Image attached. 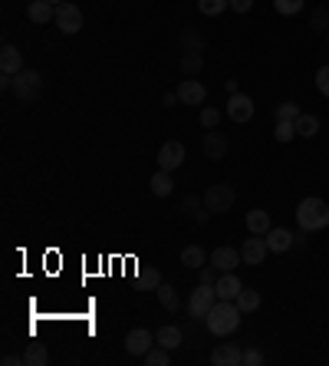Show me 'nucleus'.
<instances>
[{
  "mask_svg": "<svg viewBox=\"0 0 329 366\" xmlns=\"http://www.w3.org/2000/svg\"><path fill=\"white\" fill-rule=\"evenodd\" d=\"M240 317H244V310L237 307V301H217V304L211 307L204 323H208V330L214 336H227L240 327Z\"/></svg>",
  "mask_w": 329,
  "mask_h": 366,
  "instance_id": "obj_1",
  "label": "nucleus"
},
{
  "mask_svg": "<svg viewBox=\"0 0 329 366\" xmlns=\"http://www.w3.org/2000/svg\"><path fill=\"white\" fill-rule=\"evenodd\" d=\"M297 221L306 231H323L329 228V205L323 199H303L297 205Z\"/></svg>",
  "mask_w": 329,
  "mask_h": 366,
  "instance_id": "obj_2",
  "label": "nucleus"
},
{
  "mask_svg": "<svg viewBox=\"0 0 329 366\" xmlns=\"http://www.w3.org/2000/svg\"><path fill=\"white\" fill-rule=\"evenodd\" d=\"M217 304V290H214V284H198L195 290H191V297H188V314H191V321H208L211 307Z\"/></svg>",
  "mask_w": 329,
  "mask_h": 366,
  "instance_id": "obj_3",
  "label": "nucleus"
},
{
  "mask_svg": "<svg viewBox=\"0 0 329 366\" xmlns=\"http://www.w3.org/2000/svg\"><path fill=\"white\" fill-rule=\"evenodd\" d=\"M234 199H237V192H234V185H211L208 192H204V208L214 214H221V212H231V205H234Z\"/></svg>",
  "mask_w": 329,
  "mask_h": 366,
  "instance_id": "obj_4",
  "label": "nucleus"
},
{
  "mask_svg": "<svg viewBox=\"0 0 329 366\" xmlns=\"http://www.w3.org/2000/svg\"><path fill=\"white\" fill-rule=\"evenodd\" d=\"M43 90V77L36 73V70H20L14 77V92L23 99V103H33L36 96Z\"/></svg>",
  "mask_w": 329,
  "mask_h": 366,
  "instance_id": "obj_5",
  "label": "nucleus"
},
{
  "mask_svg": "<svg viewBox=\"0 0 329 366\" xmlns=\"http://www.w3.org/2000/svg\"><path fill=\"white\" fill-rule=\"evenodd\" d=\"M63 33H79L83 30V14L73 3H56V20H53Z\"/></svg>",
  "mask_w": 329,
  "mask_h": 366,
  "instance_id": "obj_6",
  "label": "nucleus"
},
{
  "mask_svg": "<svg viewBox=\"0 0 329 366\" xmlns=\"http://www.w3.org/2000/svg\"><path fill=\"white\" fill-rule=\"evenodd\" d=\"M267 251H270L267 238H264V234H254V238H247V241H244V247H240V258H244V264L257 267V264H264Z\"/></svg>",
  "mask_w": 329,
  "mask_h": 366,
  "instance_id": "obj_7",
  "label": "nucleus"
},
{
  "mask_svg": "<svg viewBox=\"0 0 329 366\" xmlns=\"http://www.w3.org/2000/svg\"><path fill=\"white\" fill-rule=\"evenodd\" d=\"M178 99L184 106H201L208 99V86L201 79H184V83H178Z\"/></svg>",
  "mask_w": 329,
  "mask_h": 366,
  "instance_id": "obj_8",
  "label": "nucleus"
},
{
  "mask_svg": "<svg viewBox=\"0 0 329 366\" xmlns=\"http://www.w3.org/2000/svg\"><path fill=\"white\" fill-rule=\"evenodd\" d=\"M227 116H231V122H251L254 119V99L244 92H234L227 103Z\"/></svg>",
  "mask_w": 329,
  "mask_h": 366,
  "instance_id": "obj_9",
  "label": "nucleus"
},
{
  "mask_svg": "<svg viewBox=\"0 0 329 366\" xmlns=\"http://www.w3.org/2000/svg\"><path fill=\"white\" fill-rule=\"evenodd\" d=\"M201 152H204V159H211V162H217V159H224L227 155V136L224 132H204V139H201Z\"/></svg>",
  "mask_w": 329,
  "mask_h": 366,
  "instance_id": "obj_10",
  "label": "nucleus"
},
{
  "mask_svg": "<svg viewBox=\"0 0 329 366\" xmlns=\"http://www.w3.org/2000/svg\"><path fill=\"white\" fill-rule=\"evenodd\" d=\"M181 162H184V145L181 142H164L158 149V168L175 172V168H181Z\"/></svg>",
  "mask_w": 329,
  "mask_h": 366,
  "instance_id": "obj_11",
  "label": "nucleus"
},
{
  "mask_svg": "<svg viewBox=\"0 0 329 366\" xmlns=\"http://www.w3.org/2000/svg\"><path fill=\"white\" fill-rule=\"evenodd\" d=\"M214 290H217V301H237V294L244 290V284H240V277L234 274V271H224V274L217 277Z\"/></svg>",
  "mask_w": 329,
  "mask_h": 366,
  "instance_id": "obj_12",
  "label": "nucleus"
},
{
  "mask_svg": "<svg viewBox=\"0 0 329 366\" xmlns=\"http://www.w3.org/2000/svg\"><path fill=\"white\" fill-rule=\"evenodd\" d=\"M20 70H23V53H20L14 43H7L0 50V73H3V77H17Z\"/></svg>",
  "mask_w": 329,
  "mask_h": 366,
  "instance_id": "obj_13",
  "label": "nucleus"
},
{
  "mask_svg": "<svg viewBox=\"0 0 329 366\" xmlns=\"http://www.w3.org/2000/svg\"><path fill=\"white\" fill-rule=\"evenodd\" d=\"M240 261L244 258H240L237 247H214V251H211V264H214L221 274H224V271H234Z\"/></svg>",
  "mask_w": 329,
  "mask_h": 366,
  "instance_id": "obj_14",
  "label": "nucleus"
},
{
  "mask_svg": "<svg viewBox=\"0 0 329 366\" xmlns=\"http://www.w3.org/2000/svg\"><path fill=\"white\" fill-rule=\"evenodd\" d=\"M211 363L214 366H240L244 363V353L237 350V343H221L217 350L211 353Z\"/></svg>",
  "mask_w": 329,
  "mask_h": 366,
  "instance_id": "obj_15",
  "label": "nucleus"
},
{
  "mask_svg": "<svg viewBox=\"0 0 329 366\" xmlns=\"http://www.w3.org/2000/svg\"><path fill=\"white\" fill-rule=\"evenodd\" d=\"M151 343H155V340H151V334H149V330H142V327L125 336V350L132 353V356H145V353L151 350Z\"/></svg>",
  "mask_w": 329,
  "mask_h": 366,
  "instance_id": "obj_16",
  "label": "nucleus"
},
{
  "mask_svg": "<svg viewBox=\"0 0 329 366\" xmlns=\"http://www.w3.org/2000/svg\"><path fill=\"white\" fill-rule=\"evenodd\" d=\"M27 17H30L33 23H40V27H46L50 20H56V7H53L50 0H33L30 7H27Z\"/></svg>",
  "mask_w": 329,
  "mask_h": 366,
  "instance_id": "obj_17",
  "label": "nucleus"
},
{
  "mask_svg": "<svg viewBox=\"0 0 329 366\" xmlns=\"http://www.w3.org/2000/svg\"><path fill=\"white\" fill-rule=\"evenodd\" d=\"M264 238H267V247L270 251H277V254H284V251L293 247V234H290L286 228H270Z\"/></svg>",
  "mask_w": 329,
  "mask_h": 366,
  "instance_id": "obj_18",
  "label": "nucleus"
},
{
  "mask_svg": "<svg viewBox=\"0 0 329 366\" xmlns=\"http://www.w3.org/2000/svg\"><path fill=\"white\" fill-rule=\"evenodd\" d=\"M151 195H158V199H164V195H171L175 192V179H171V172H164V168H158L155 175H151Z\"/></svg>",
  "mask_w": 329,
  "mask_h": 366,
  "instance_id": "obj_19",
  "label": "nucleus"
},
{
  "mask_svg": "<svg viewBox=\"0 0 329 366\" xmlns=\"http://www.w3.org/2000/svg\"><path fill=\"white\" fill-rule=\"evenodd\" d=\"M247 228L251 234H267L273 225H270V214L264 208H254V212H247Z\"/></svg>",
  "mask_w": 329,
  "mask_h": 366,
  "instance_id": "obj_20",
  "label": "nucleus"
},
{
  "mask_svg": "<svg viewBox=\"0 0 329 366\" xmlns=\"http://www.w3.org/2000/svg\"><path fill=\"white\" fill-rule=\"evenodd\" d=\"M178 46L184 50V53H204V37H201L198 30H181Z\"/></svg>",
  "mask_w": 329,
  "mask_h": 366,
  "instance_id": "obj_21",
  "label": "nucleus"
},
{
  "mask_svg": "<svg viewBox=\"0 0 329 366\" xmlns=\"http://www.w3.org/2000/svg\"><path fill=\"white\" fill-rule=\"evenodd\" d=\"M204 261H211V258H204V247H198V244H188V247L181 251V264L191 267V271L204 267Z\"/></svg>",
  "mask_w": 329,
  "mask_h": 366,
  "instance_id": "obj_22",
  "label": "nucleus"
},
{
  "mask_svg": "<svg viewBox=\"0 0 329 366\" xmlns=\"http://www.w3.org/2000/svg\"><path fill=\"white\" fill-rule=\"evenodd\" d=\"M155 343L164 347V350H178L181 347V330L178 327H162V330L155 334Z\"/></svg>",
  "mask_w": 329,
  "mask_h": 366,
  "instance_id": "obj_23",
  "label": "nucleus"
},
{
  "mask_svg": "<svg viewBox=\"0 0 329 366\" xmlns=\"http://www.w3.org/2000/svg\"><path fill=\"white\" fill-rule=\"evenodd\" d=\"M181 212L191 214L198 225H204V221H208V212H204V199H195V195H188V199L181 201Z\"/></svg>",
  "mask_w": 329,
  "mask_h": 366,
  "instance_id": "obj_24",
  "label": "nucleus"
},
{
  "mask_svg": "<svg viewBox=\"0 0 329 366\" xmlns=\"http://www.w3.org/2000/svg\"><path fill=\"white\" fill-rule=\"evenodd\" d=\"M50 360V350H46V343H30L27 353H23V366H43Z\"/></svg>",
  "mask_w": 329,
  "mask_h": 366,
  "instance_id": "obj_25",
  "label": "nucleus"
},
{
  "mask_svg": "<svg viewBox=\"0 0 329 366\" xmlns=\"http://www.w3.org/2000/svg\"><path fill=\"white\" fill-rule=\"evenodd\" d=\"M297 125V136H303V139H313L316 132H319V119L316 116H306V112H299V119L293 122Z\"/></svg>",
  "mask_w": 329,
  "mask_h": 366,
  "instance_id": "obj_26",
  "label": "nucleus"
},
{
  "mask_svg": "<svg viewBox=\"0 0 329 366\" xmlns=\"http://www.w3.org/2000/svg\"><path fill=\"white\" fill-rule=\"evenodd\" d=\"M158 301H162V307L168 314H175V310H178V290L162 281V284H158Z\"/></svg>",
  "mask_w": 329,
  "mask_h": 366,
  "instance_id": "obj_27",
  "label": "nucleus"
},
{
  "mask_svg": "<svg viewBox=\"0 0 329 366\" xmlns=\"http://www.w3.org/2000/svg\"><path fill=\"white\" fill-rule=\"evenodd\" d=\"M237 307L244 310V314H254L257 307H260V294H257V290H247V287H244L237 294Z\"/></svg>",
  "mask_w": 329,
  "mask_h": 366,
  "instance_id": "obj_28",
  "label": "nucleus"
},
{
  "mask_svg": "<svg viewBox=\"0 0 329 366\" xmlns=\"http://www.w3.org/2000/svg\"><path fill=\"white\" fill-rule=\"evenodd\" d=\"M201 66H204V53H184L181 57V73L184 77H195Z\"/></svg>",
  "mask_w": 329,
  "mask_h": 366,
  "instance_id": "obj_29",
  "label": "nucleus"
},
{
  "mask_svg": "<svg viewBox=\"0 0 329 366\" xmlns=\"http://www.w3.org/2000/svg\"><path fill=\"white\" fill-rule=\"evenodd\" d=\"M227 7H231V0H198V10L204 17H217V14H224Z\"/></svg>",
  "mask_w": 329,
  "mask_h": 366,
  "instance_id": "obj_30",
  "label": "nucleus"
},
{
  "mask_svg": "<svg viewBox=\"0 0 329 366\" xmlns=\"http://www.w3.org/2000/svg\"><path fill=\"white\" fill-rule=\"evenodd\" d=\"M171 350H164V347H151L149 353H145V363L149 366H168L171 363V356H168Z\"/></svg>",
  "mask_w": 329,
  "mask_h": 366,
  "instance_id": "obj_31",
  "label": "nucleus"
},
{
  "mask_svg": "<svg viewBox=\"0 0 329 366\" xmlns=\"http://www.w3.org/2000/svg\"><path fill=\"white\" fill-rule=\"evenodd\" d=\"M303 3L306 0H273V7H277V14H284V17H293L303 10Z\"/></svg>",
  "mask_w": 329,
  "mask_h": 366,
  "instance_id": "obj_32",
  "label": "nucleus"
},
{
  "mask_svg": "<svg viewBox=\"0 0 329 366\" xmlns=\"http://www.w3.org/2000/svg\"><path fill=\"white\" fill-rule=\"evenodd\" d=\"M297 119H299L297 103H280V106H277V122H297Z\"/></svg>",
  "mask_w": 329,
  "mask_h": 366,
  "instance_id": "obj_33",
  "label": "nucleus"
},
{
  "mask_svg": "<svg viewBox=\"0 0 329 366\" xmlns=\"http://www.w3.org/2000/svg\"><path fill=\"white\" fill-rule=\"evenodd\" d=\"M217 277H221V271H217L211 261L204 267H198V284H217Z\"/></svg>",
  "mask_w": 329,
  "mask_h": 366,
  "instance_id": "obj_34",
  "label": "nucleus"
},
{
  "mask_svg": "<svg viewBox=\"0 0 329 366\" xmlns=\"http://www.w3.org/2000/svg\"><path fill=\"white\" fill-rule=\"evenodd\" d=\"M293 136H297V125L293 122H277V132H273L277 142H290Z\"/></svg>",
  "mask_w": 329,
  "mask_h": 366,
  "instance_id": "obj_35",
  "label": "nucleus"
},
{
  "mask_svg": "<svg viewBox=\"0 0 329 366\" xmlns=\"http://www.w3.org/2000/svg\"><path fill=\"white\" fill-rule=\"evenodd\" d=\"M217 122H221V112H217V109H211V106L201 109V125H204V129H214Z\"/></svg>",
  "mask_w": 329,
  "mask_h": 366,
  "instance_id": "obj_36",
  "label": "nucleus"
},
{
  "mask_svg": "<svg viewBox=\"0 0 329 366\" xmlns=\"http://www.w3.org/2000/svg\"><path fill=\"white\" fill-rule=\"evenodd\" d=\"M316 90L329 96V66H319V73H316Z\"/></svg>",
  "mask_w": 329,
  "mask_h": 366,
  "instance_id": "obj_37",
  "label": "nucleus"
},
{
  "mask_svg": "<svg viewBox=\"0 0 329 366\" xmlns=\"http://www.w3.org/2000/svg\"><path fill=\"white\" fill-rule=\"evenodd\" d=\"M260 363H264V353L257 350V347L244 350V366H260Z\"/></svg>",
  "mask_w": 329,
  "mask_h": 366,
  "instance_id": "obj_38",
  "label": "nucleus"
},
{
  "mask_svg": "<svg viewBox=\"0 0 329 366\" xmlns=\"http://www.w3.org/2000/svg\"><path fill=\"white\" fill-rule=\"evenodd\" d=\"M313 30H329V14L319 7V10H313Z\"/></svg>",
  "mask_w": 329,
  "mask_h": 366,
  "instance_id": "obj_39",
  "label": "nucleus"
},
{
  "mask_svg": "<svg viewBox=\"0 0 329 366\" xmlns=\"http://www.w3.org/2000/svg\"><path fill=\"white\" fill-rule=\"evenodd\" d=\"M142 281H145L149 287H155V290H158V284H162V274H158V271L151 267V271H142Z\"/></svg>",
  "mask_w": 329,
  "mask_h": 366,
  "instance_id": "obj_40",
  "label": "nucleus"
},
{
  "mask_svg": "<svg viewBox=\"0 0 329 366\" xmlns=\"http://www.w3.org/2000/svg\"><path fill=\"white\" fill-rule=\"evenodd\" d=\"M251 7H254V0H231V10L234 14H247Z\"/></svg>",
  "mask_w": 329,
  "mask_h": 366,
  "instance_id": "obj_41",
  "label": "nucleus"
},
{
  "mask_svg": "<svg viewBox=\"0 0 329 366\" xmlns=\"http://www.w3.org/2000/svg\"><path fill=\"white\" fill-rule=\"evenodd\" d=\"M224 90L231 92V96H234V92H237V79H227V83H224Z\"/></svg>",
  "mask_w": 329,
  "mask_h": 366,
  "instance_id": "obj_42",
  "label": "nucleus"
},
{
  "mask_svg": "<svg viewBox=\"0 0 329 366\" xmlns=\"http://www.w3.org/2000/svg\"><path fill=\"white\" fill-rule=\"evenodd\" d=\"M50 3H53V7H56V3H66V0H50Z\"/></svg>",
  "mask_w": 329,
  "mask_h": 366,
  "instance_id": "obj_43",
  "label": "nucleus"
},
{
  "mask_svg": "<svg viewBox=\"0 0 329 366\" xmlns=\"http://www.w3.org/2000/svg\"><path fill=\"white\" fill-rule=\"evenodd\" d=\"M326 43H329V30H326Z\"/></svg>",
  "mask_w": 329,
  "mask_h": 366,
  "instance_id": "obj_44",
  "label": "nucleus"
}]
</instances>
